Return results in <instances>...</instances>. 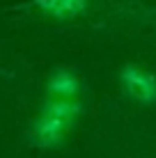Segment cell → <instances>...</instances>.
I'll use <instances>...</instances> for the list:
<instances>
[{
    "label": "cell",
    "mask_w": 156,
    "mask_h": 158,
    "mask_svg": "<svg viewBox=\"0 0 156 158\" xmlns=\"http://www.w3.org/2000/svg\"><path fill=\"white\" fill-rule=\"evenodd\" d=\"M122 80H124L126 92L133 99L142 101V103H154L156 101V80L152 76H147L145 71L136 67H126L122 71Z\"/></svg>",
    "instance_id": "cell-1"
},
{
    "label": "cell",
    "mask_w": 156,
    "mask_h": 158,
    "mask_svg": "<svg viewBox=\"0 0 156 158\" xmlns=\"http://www.w3.org/2000/svg\"><path fill=\"white\" fill-rule=\"evenodd\" d=\"M83 7V0H51V9L57 14H74Z\"/></svg>",
    "instance_id": "cell-2"
},
{
    "label": "cell",
    "mask_w": 156,
    "mask_h": 158,
    "mask_svg": "<svg viewBox=\"0 0 156 158\" xmlns=\"http://www.w3.org/2000/svg\"><path fill=\"white\" fill-rule=\"evenodd\" d=\"M53 85H55L57 92H76V80H74L69 73H60Z\"/></svg>",
    "instance_id": "cell-3"
}]
</instances>
